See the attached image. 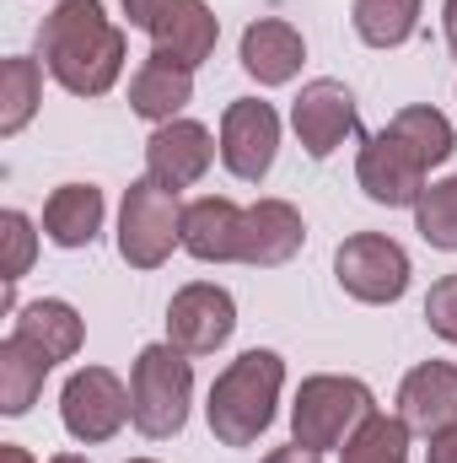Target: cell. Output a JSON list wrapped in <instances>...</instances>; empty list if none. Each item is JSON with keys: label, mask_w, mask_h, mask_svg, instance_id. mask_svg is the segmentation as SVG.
I'll use <instances>...</instances> for the list:
<instances>
[{"label": "cell", "mask_w": 457, "mask_h": 463, "mask_svg": "<svg viewBox=\"0 0 457 463\" xmlns=\"http://www.w3.org/2000/svg\"><path fill=\"white\" fill-rule=\"evenodd\" d=\"M38 60L70 98H108L124 76L129 38L103 0H60L38 27Z\"/></svg>", "instance_id": "cell-1"}, {"label": "cell", "mask_w": 457, "mask_h": 463, "mask_svg": "<svg viewBox=\"0 0 457 463\" xmlns=\"http://www.w3.org/2000/svg\"><path fill=\"white\" fill-rule=\"evenodd\" d=\"M280 388H285V355L280 350H242L210 383V399H205L210 437L221 448H258V437L275 426Z\"/></svg>", "instance_id": "cell-2"}, {"label": "cell", "mask_w": 457, "mask_h": 463, "mask_svg": "<svg viewBox=\"0 0 457 463\" xmlns=\"http://www.w3.org/2000/svg\"><path fill=\"white\" fill-rule=\"evenodd\" d=\"M189 404H194V355L173 345V340H156L135 355L129 366V426L145 437V442H167L189 426Z\"/></svg>", "instance_id": "cell-3"}, {"label": "cell", "mask_w": 457, "mask_h": 463, "mask_svg": "<svg viewBox=\"0 0 457 463\" xmlns=\"http://www.w3.org/2000/svg\"><path fill=\"white\" fill-rule=\"evenodd\" d=\"M371 415H377V393L360 377H340V372L302 377L296 404H291V442L312 453H340Z\"/></svg>", "instance_id": "cell-4"}, {"label": "cell", "mask_w": 457, "mask_h": 463, "mask_svg": "<svg viewBox=\"0 0 457 463\" xmlns=\"http://www.w3.org/2000/svg\"><path fill=\"white\" fill-rule=\"evenodd\" d=\"M183 248V200L156 178H135L118 205V259L129 269H162Z\"/></svg>", "instance_id": "cell-5"}, {"label": "cell", "mask_w": 457, "mask_h": 463, "mask_svg": "<svg viewBox=\"0 0 457 463\" xmlns=\"http://www.w3.org/2000/svg\"><path fill=\"white\" fill-rule=\"evenodd\" d=\"M334 280L344 297H355L366 307H393V302H404L415 264H409L404 242H393L387 232H355L334 248Z\"/></svg>", "instance_id": "cell-6"}, {"label": "cell", "mask_w": 457, "mask_h": 463, "mask_svg": "<svg viewBox=\"0 0 457 463\" xmlns=\"http://www.w3.org/2000/svg\"><path fill=\"white\" fill-rule=\"evenodd\" d=\"M129 388L114 366H81L70 372V383L60 388V426L70 442L81 448H103L129 426Z\"/></svg>", "instance_id": "cell-7"}, {"label": "cell", "mask_w": 457, "mask_h": 463, "mask_svg": "<svg viewBox=\"0 0 457 463\" xmlns=\"http://www.w3.org/2000/svg\"><path fill=\"white\" fill-rule=\"evenodd\" d=\"M237 335V297L216 280H189L167 302V340L183 355H216Z\"/></svg>", "instance_id": "cell-8"}, {"label": "cell", "mask_w": 457, "mask_h": 463, "mask_svg": "<svg viewBox=\"0 0 457 463\" xmlns=\"http://www.w3.org/2000/svg\"><path fill=\"white\" fill-rule=\"evenodd\" d=\"M425 167L415 162V151L382 124L377 135H366L360 140V151H355V184H360V194L371 200V205H387V211H415L420 205V194H425Z\"/></svg>", "instance_id": "cell-9"}, {"label": "cell", "mask_w": 457, "mask_h": 463, "mask_svg": "<svg viewBox=\"0 0 457 463\" xmlns=\"http://www.w3.org/2000/svg\"><path fill=\"white\" fill-rule=\"evenodd\" d=\"M280 156V114L258 98H231L221 114V167L237 184H264Z\"/></svg>", "instance_id": "cell-10"}, {"label": "cell", "mask_w": 457, "mask_h": 463, "mask_svg": "<svg viewBox=\"0 0 457 463\" xmlns=\"http://www.w3.org/2000/svg\"><path fill=\"white\" fill-rule=\"evenodd\" d=\"M291 129H296L302 151L323 162V156H334L344 140L360 129V103H355V92L344 87L340 76H318V81H307V87L296 92V103H291Z\"/></svg>", "instance_id": "cell-11"}, {"label": "cell", "mask_w": 457, "mask_h": 463, "mask_svg": "<svg viewBox=\"0 0 457 463\" xmlns=\"http://www.w3.org/2000/svg\"><path fill=\"white\" fill-rule=\"evenodd\" d=\"M221 151V135H210L200 118H173V124H156L151 140H145V178H156L162 189H194L210 162Z\"/></svg>", "instance_id": "cell-12"}, {"label": "cell", "mask_w": 457, "mask_h": 463, "mask_svg": "<svg viewBox=\"0 0 457 463\" xmlns=\"http://www.w3.org/2000/svg\"><path fill=\"white\" fill-rule=\"evenodd\" d=\"M302 242H307L302 211L291 200L269 194V200H253L242 211V253H237V264H247V269H280V264H291L302 253Z\"/></svg>", "instance_id": "cell-13"}, {"label": "cell", "mask_w": 457, "mask_h": 463, "mask_svg": "<svg viewBox=\"0 0 457 463\" xmlns=\"http://www.w3.org/2000/svg\"><path fill=\"white\" fill-rule=\"evenodd\" d=\"M237 60H242V71H247L258 87H285V81L302 76L307 38H302V27H291L285 16H258V22L242 27Z\"/></svg>", "instance_id": "cell-14"}, {"label": "cell", "mask_w": 457, "mask_h": 463, "mask_svg": "<svg viewBox=\"0 0 457 463\" xmlns=\"http://www.w3.org/2000/svg\"><path fill=\"white\" fill-rule=\"evenodd\" d=\"M398 420L415 437H436L457 426V361H420L398 383Z\"/></svg>", "instance_id": "cell-15"}, {"label": "cell", "mask_w": 457, "mask_h": 463, "mask_svg": "<svg viewBox=\"0 0 457 463\" xmlns=\"http://www.w3.org/2000/svg\"><path fill=\"white\" fill-rule=\"evenodd\" d=\"M11 318H16V324H11V340H22L27 350H38L49 366L81 355V345H87V318H81L70 302H60V297H38V302L16 307Z\"/></svg>", "instance_id": "cell-16"}, {"label": "cell", "mask_w": 457, "mask_h": 463, "mask_svg": "<svg viewBox=\"0 0 457 463\" xmlns=\"http://www.w3.org/2000/svg\"><path fill=\"white\" fill-rule=\"evenodd\" d=\"M183 253L200 264H237L242 253V205L227 194H205L183 205Z\"/></svg>", "instance_id": "cell-17"}, {"label": "cell", "mask_w": 457, "mask_h": 463, "mask_svg": "<svg viewBox=\"0 0 457 463\" xmlns=\"http://www.w3.org/2000/svg\"><path fill=\"white\" fill-rule=\"evenodd\" d=\"M189 103H194V71L151 49L140 60V71L129 76V109L145 124H173V118H183Z\"/></svg>", "instance_id": "cell-18"}, {"label": "cell", "mask_w": 457, "mask_h": 463, "mask_svg": "<svg viewBox=\"0 0 457 463\" xmlns=\"http://www.w3.org/2000/svg\"><path fill=\"white\" fill-rule=\"evenodd\" d=\"M108 222V200L98 184H60L49 200H43V237L65 253L76 248H92L98 232Z\"/></svg>", "instance_id": "cell-19"}, {"label": "cell", "mask_w": 457, "mask_h": 463, "mask_svg": "<svg viewBox=\"0 0 457 463\" xmlns=\"http://www.w3.org/2000/svg\"><path fill=\"white\" fill-rule=\"evenodd\" d=\"M216 43H221V16L205 0H178L151 27V49L167 54V60H178V65H189V71H200L216 54Z\"/></svg>", "instance_id": "cell-20"}, {"label": "cell", "mask_w": 457, "mask_h": 463, "mask_svg": "<svg viewBox=\"0 0 457 463\" xmlns=\"http://www.w3.org/2000/svg\"><path fill=\"white\" fill-rule=\"evenodd\" d=\"M387 129L415 151V162L431 173V167H447L457 151V129L452 118L442 114V109H431V103H409V109H398V114L387 118Z\"/></svg>", "instance_id": "cell-21"}, {"label": "cell", "mask_w": 457, "mask_h": 463, "mask_svg": "<svg viewBox=\"0 0 457 463\" xmlns=\"http://www.w3.org/2000/svg\"><path fill=\"white\" fill-rule=\"evenodd\" d=\"M425 0H350V27L366 49H404L420 27Z\"/></svg>", "instance_id": "cell-22"}, {"label": "cell", "mask_w": 457, "mask_h": 463, "mask_svg": "<svg viewBox=\"0 0 457 463\" xmlns=\"http://www.w3.org/2000/svg\"><path fill=\"white\" fill-rule=\"evenodd\" d=\"M49 372H54V366H49L38 350H27L22 340H0V415L22 420V415L38 404Z\"/></svg>", "instance_id": "cell-23"}, {"label": "cell", "mask_w": 457, "mask_h": 463, "mask_svg": "<svg viewBox=\"0 0 457 463\" xmlns=\"http://www.w3.org/2000/svg\"><path fill=\"white\" fill-rule=\"evenodd\" d=\"M43 103V60H27V54H11L0 60V135H22L33 114Z\"/></svg>", "instance_id": "cell-24"}, {"label": "cell", "mask_w": 457, "mask_h": 463, "mask_svg": "<svg viewBox=\"0 0 457 463\" xmlns=\"http://www.w3.org/2000/svg\"><path fill=\"white\" fill-rule=\"evenodd\" d=\"M409 426L398 415H371L350 442L340 448V463H409Z\"/></svg>", "instance_id": "cell-25"}, {"label": "cell", "mask_w": 457, "mask_h": 463, "mask_svg": "<svg viewBox=\"0 0 457 463\" xmlns=\"http://www.w3.org/2000/svg\"><path fill=\"white\" fill-rule=\"evenodd\" d=\"M415 232H420L431 248L457 253V173L425 184V194H420V205H415Z\"/></svg>", "instance_id": "cell-26"}, {"label": "cell", "mask_w": 457, "mask_h": 463, "mask_svg": "<svg viewBox=\"0 0 457 463\" xmlns=\"http://www.w3.org/2000/svg\"><path fill=\"white\" fill-rule=\"evenodd\" d=\"M0 242H5L0 280L16 286V280L33 269V259H38V227H33V216H27V211H0Z\"/></svg>", "instance_id": "cell-27"}, {"label": "cell", "mask_w": 457, "mask_h": 463, "mask_svg": "<svg viewBox=\"0 0 457 463\" xmlns=\"http://www.w3.org/2000/svg\"><path fill=\"white\" fill-rule=\"evenodd\" d=\"M425 324H431L436 340L457 345V275L431 280V291H425Z\"/></svg>", "instance_id": "cell-28"}, {"label": "cell", "mask_w": 457, "mask_h": 463, "mask_svg": "<svg viewBox=\"0 0 457 463\" xmlns=\"http://www.w3.org/2000/svg\"><path fill=\"white\" fill-rule=\"evenodd\" d=\"M118 5H124V22H129V27L151 33V27H156V22H162L178 0H118Z\"/></svg>", "instance_id": "cell-29"}, {"label": "cell", "mask_w": 457, "mask_h": 463, "mask_svg": "<svg viewBox=\"0 0 457 463\" xmlns=\"http://www.w3.org/2000/svg\"><path fill=\"white\" fill-rule=\"evenodd\" d=\"M425 442H431V448H425V463H457V426L425 437Z\"/></svg>", "instance_id": "cell-30"}, {"label": "cell", "mask_w": 457, "mask_h": 463, "mask_svg": "<svg viewBox=\"0 0 457 463\" xmlns=\"http://www.w3.org/2000/svg\"><path fill=\"white\" fill-rule=\"evenodd\" d=\"M264 463H323V453H312V448H302V442H285V448L264 453Z\"/></svg>", "instance_id": "cell-31"}, {"label": "cell", "mask_w": 457, "mask_h": 463, "mask_svg": "<svg viewBox=\"0 0 457 463\" xmlns=\"http://www.w3.org/2000/svg\"><path fill=\"white\" fill-rule=\"evenodd\" d=\"M442 27H447V49L457 60V0H442Z\"/></svg>", "instance_id": "cell-32"}, {"label": "cell", "mask_w": 457, "mask_h": 463, "mask_svg": "<svg viewBox=\"0 0 457 463\" xmlns=\"http://www.w3.org/2000/svg\"><path fill=\"white\" fill-rule=\"evenodd\" d=\"M0 463H38V458H33L22 442H0Z\"/></svg>", "instance_id": "cell-33"}, {"label": "cell", "mask_w": 457, "mask_h": 463, "mask_svg": "<svg viewBox=\"0 0 457 463\" xmlns=\"http://www.w3.org/2000/svg\"><path fill=\"white\" fill-rule=\"evenodd\" d=\"M49 463H92V458H81V453H54Z\"/></svg>", "instance_id": "cell-34"}, {"label": "cell", "mask_w": 457, "mask_h": 463, "mask_svg": "<svg viewBox=\"0 0 457 463\" xmlns=\"http://www.w3.org/2000/svg\"><path fill=\"white\" fill-rule=\"evenodd\" d=\"M129 463H162V458H129Z\"/></svg>", "instance_id": "cell-35"}]
</instances>
